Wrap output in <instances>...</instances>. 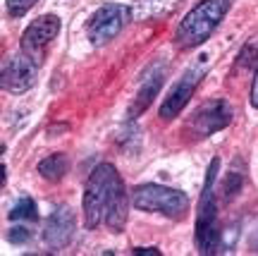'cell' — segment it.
I'll return each mask as SVG.
<instances>
[{
    "mask_svg": "<svg viewBox=\"0 0 258 256\" xmlns=\"http://www.w3.org/2000/svg\"><path fill=\"white\" fill-rule=\"evenodd\" d=\"M124 189L117 168L112 163H101L93 168V173L86 180L82 196V211H84V225L86 230H96L105 220V213L115 201V196Z\"/></svg>",
    "mask_w": 258,
    "mask_h": 256,
    "instance_id": "6da1fadb",
    "label": "cell"
},
{
    "mask_svg": "<svg viewBox=\"0 0 258 256\" xmlns=\"http://www.w3.org/2000/svg\"><path fill=\"white\" fill-rule=\"evenodd\" d=\"M218 170H220V158H213L206 170V182L196 216V232H194V247L199 254H218L222 244V232L218 228V199L213 196Z\"/></svg>",
    "mask_w": 258,
    "mask_h": 256,
    "instance_id": "7a4b0ae2",
    "label": "cell"
},
{
    "mask_svg": "<svg viewBox=\"0 0 258 256\" xmlns=\"http://www.w3.org/2000/svg\"><path fill=\"white\" fill-rule=\"evenodd\" d=\"M232 0H201L194 10H189L175 31V41L179 48H196L208 41L211 34L220 27L225 15L230 12Z\"/></svg>",
    "mask_w": 258,
    "mask_h": 256,
    "instance_id": "3957f363",
    "label": "cell"
},
{
    "mask_svg": "<svg viewBox=\"0 0 258 256\" xmlns=\"http://www.w3.org/2000/svg\"><path fill=\"white\" fill-rule=\"evenodd\" d=\"M132 203L146 213H160L165 218L182 220L189 211V196L182 189L165 184H139L132 194Z\"/></svg>",
    "mask_w": 258,
    "mask_h": 256,
    "instance_id": "277c9868",
    "label": "cell"
},
{
    "mask_svg": "<svg viewBox=\"0 0 258 256\" xmlns=\"http://www.w3.org/2000/svg\"><path fill=\"white\" fill-rule=\"evenodd\" d=\"M132 10L120 3H105L96 10L86 24V36L93 46H105L112 38L120 36V31L129 24Z\"/></svg>",
    "mask_w": 258,
    "mask_h": 256,
    "instance_id": "5b68a950",
    "label": "cell"
},
{
    "mask_svg": "<svg viewBox=\"0 0 258 256\" xmlns=\"http://www.w3.org/2000/svg\"><path fill=\"white\" fill-rule=\"evenodd\" d=\"M232 115L234 110L225 98H211L194 110V115L186 122V129L189 134H194V139H206L227 127L232 122Z\"/></svg>",
    "mask_w": 258,
    "mask_h": 256,
    "instance_id": "8992f818",
    "label": "cell"
},
{
    "mask_svg": "<svg viewBox=\"0 0 258 256\" xmlns=\"http://www.w3.org/2000/svg\"><path fill=\"white\" fill-rule=\"evenodd\" d=\"M203 74H206V60L194 63L191 67H186L184 74L177 79V84L170 89V93L165 96V101L160 103V118L163 120H175L177 115L186 108V103L191 101L196 86L201 84Z\"/></svg>",
    "mask_w": 258,
    "mask_h": 256,
    "instance_id": "52a82bcc",
    "label": "cell"
},
{
    "mask_svg": "<svg viewBox=\"0 0 258 256\" xmlns=\"http://www.w3.org/2000/svg\"><path fill=\"white\" fill-rule=\"evenodd\" d=\"M60 34V17L57 15H43L34 19L22 34V53H27L34 63L43 65V50L53 38Z\"/></svg>",
    "mask_w": 258,
    "mask_h": 256,
    "instance_id": "ba28073f",
    "label": "cell"
},
{
    "mask_svg": "<svg viewBox=\"0 0 258 256\" xmlns=\"http://www.w3.org/2000/svg\"><path fill=\"white\" fill-rule=\"evenodd\" d=\"M38 65L27 53L12 55L3 65V89L10 93H24L36 84Z\"/></svg>",
    "mask_w": 258,
    "mask_h": 256,
    "instance_id": "9c48e42d",
    "label": "cell"
},
{
    "mask_svg": "<svg viewBox=\"0 0 258 256\" xmlns=\"http://www.w3.org/2000/svg\"><path fill=\"white\" fill-rule=\"evenodd\" d=\"M77 230V218L70 211V206H60L55 209L46 220V230H43V242L50 251H60L64 249L74 237Z\"/></svg>",
    "mask_w": 258,
    "mask_h": 256,
    "instance_id": "30bf717a",
    "label": "cell"
},
{
    "mask_svg": "<svg viewBox=\"0 0 258 256\" xmlns=\"http://www.w3.org/2000/svg\"><path fill=\"white\" fill-rule=\"evenodd\" d=\"M163 82H165V67L160 70V67H151L146 72V77L141 79V89H139L137 98H134V103H132V108H129V113H132V118H137L139 113H144V110L153 103V98L158 96V91H160V86H163Z\"/></svg>",
    "mask_w": 258,
    "mask_h": 256,
    "instance_id": "8fae6325",
    "label": "cell"
},
{
    "mask_svg": "<svg viewBox=\"0 0 258 256\" xmlns=\"http://www.w3.org/2000/svg\"><path fill=\"white\" fill-rule=\"evenodd\" d=\"M244 180H246V165H244V161L241 158H234L230 165V170H227V175H225V182H222L220 187V194H222V201L230 203L237 194L241 192V184H244Z\"/></svg>",
    "mask_w": 258,
    "mask_h": 256,
    "instance_id": "7c38bea8",
    "label": "cell"
},
{
    "mask_svg": "<svg viewBox=\"0 0 258 256\" xmlns=\"http://www.w3.org/2000/svg\"><path fill=\"white\" fill-rule=\"evenodd\" d=\"M36 170L48 182H60L70 170V158H67V153H50L43 161H38Z\"/></svg>",
    "mask_w": 258,
    "mask_h": 256,
    "instance_id": "4fadbf2b",
    "label": "cell"
},
{
    "mask_svg": "<svg viewBox=\"0 0 258 256\" xmlns=\"http://www.w3.org/2000/svg\"><path fill=\"white\" fill-rule=\"evenodd\" d=\"M127 213H129V196L127 189H122L115 201L110 203V209L105 213V225L110 228V232H122L124 225H127Z\"/></svg>",
    "mask_w": 258,
    "mask_h": 256,
    "instance_id": "5bb4252c",
    "label": "cell"
},
{
    "mask_svg": "<svg viewBox=\"0 0 258 256\" xmlns=\"http://www.w3.org/2000/svg\"><path fill=\"white\" fill-rule=\"evenodd\" d=\"M8 218L12 220V223H17V220H24V223H36L38 220V209H36V201L31 199V196H22L12 209H10Z\"/></svg>",
    "mask_w": 258,
    "mask_h": 256,
    "instance_id": "9a60e30c",
    "label": "cell"
},
{
    "mask_svg": "<svg viewBox=\"0 0 258 256\" xmlns=\"http://www.w3.org/2000/svg\"><path fill=\"white\" fill-rule=\"evenodd\" d=\"M36 3L38 0H5V10H8V15L12 19H19V17H24Z\"/></svg>",
    "mask_w": 258,
    "mask_h": 256,
    "instance_id": "2e32d148",
    "label": "cell"
},
{
    "mask_svg": "<svg viewBox=\"0 0 258 256\" xmlns=\"http://www.w3.org/2000/svg\"><path fill=\"white\" fill-rule=\"evenodd\" d=\"M8 242L10 244H27L29 239L34 237V232L27 228V225H15V228H10L8 230Z\"/></svg>",
    "mask_w": 258,
    "mask_h": 256,
    "instance_id": "e0dca14e",
    "label": "cell"
},
{
    "mask_svg": "<svg viewBox=\"0 0 258 256\" xmlns=\"http://www.w3.org/2000/svg\"><path fill=\"white\" fill-rule=\"evenodd\" d=\"M132 254H141V256H160V251H158V249H153V247H139V249H132Z\"/></svg>",
    "mask_w": 258,
    "mask_h": 256,
    "instance_id": "ac0fdd59",
    "label": "cell"
},
{
    "mask_svg": "<svg viewBox=\"0 0 258 256\" xmlns=\"http://www.w3.org/2000/svg\"><path fill=\"white\" fill-rule=\"evenodd\" d=\"M251 106L258 108V72H256V79H253V86H251Z\"/></svg>",
    "mask_w": 258,
    "mask_h": 256,
    "instance_id": "d6986e66",
    "label": "cell"
},
{
    "mask_svg": "<svg viewBox=\"0 0 258 256\" xmlns=\"http://www.w3.org/2000/svg\"><path fill=\"white\" fill-rule=\"evenodd\" d=\"M253 70L258 72V50H256V63H253Z\"/></svg>",
    "mask_w": 258,
    "mask_h": 256,
    "instance_id": "ffe728a7",
    "label": "cell"
},
{
    "mask_svg": "<svg viewBox=\"0 0 258 256\" xmlns=\"http://www.w3.org/2000/svg\"><path fill=\"white\" fill-rule=\"evenodd\" d=\"M256 244H258V235H256Z\"/></svg>",
    "mask_w": 258,
    "mask_h": 256,
    "instance_id": "44dd1931",
    "label": "cell"
}]
</instances>
